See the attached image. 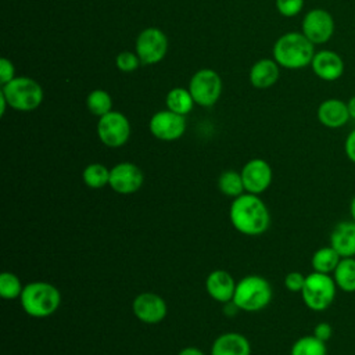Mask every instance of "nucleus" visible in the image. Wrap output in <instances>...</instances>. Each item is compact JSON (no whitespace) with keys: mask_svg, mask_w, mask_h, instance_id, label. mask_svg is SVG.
Masks as SVG:
<instances>
[{"mask_svg":"<svg viewBox=\"0 0 355 355\" xmlns=\"http://www.w3.org/2000/svg\"><path fill=\"white\" fill-rule=\"evenodd\" d=\"M211 355H251V344L241 333H223L214 340Z\"/></svg>","mask_w":355,"mask_h":355,"instance_id":"nucleus-19","label":"nucleus"},{"mask_svg":"<svg viewBox=\"0 0 355 355\" xmlns=\"http://www.w3.org/2000/svg\"><path fill=\"white\" fill-rule=\"evenodd\" d=\"M178 355H205V354L197 347H184L179 351Z\"/></svg>","mask_w":355,"mask_h":355,"instance_id":"nucleus-35","label":"nucleus"},{"mask_svg":"<svg viewBox=\"0 0 355 355\" xmlns=\"http://www.w3.org/2000/svg\"><path fill=\"white\" fill-rule=\"evenodd\" d=\"M272 295V286L265 277L248 275L237 282L232 301L240 311L258 312L270 304Z\"/></svg>","mask_w":355,"mask_h":355,"instance_id":"nucleus-4","label":"nucleus"},{"mask_svg":"<svg viewBox=\"0 0 355 355\" xmlns=\"http://www.w3.org/2000/svg\"><path fill=\"white\" fill-rule=\"evenodd\" d=\"M97 135L104 146L118 148L129 140L130 123L123 114L111 111L100 116L97 123Z\"/></svg>","mask_w":355,"mask_h":355,"instance_id":"nucleus-8","label":"nucleus"},{"mask_svg":"<svg viewBox=\"0 0 355 355\" xmlns=\"http://www.w3.org/2000/svg\"><path fill=\"white\" fill-rule=\"evenodd\" d=\"M144 183L141 169L132 162H119L110 169L108 186L118 194H133Z\"/></svg>","mask_w":355,"mask_h":355,"instance_id":"nucleus-12","label":"nucleus"},{"mask_svg":"<svg viewBox=\"0 0 355 355\" xmlns=\"http://www.w3.org/2000/svg\"><path fill=\"white\" fill-rule=\"evenodd\" d=\"M347 107H348V112L351 119H355V96L349 97L347 101Z\"/></svg>","mask_w":355,"mask_h":355,"instance_id":"nucleus-36","label":"nucleus"},{"mask_svg":"<svg viewBox=\"0 0 355 355\" xmlns=\"http://www.w3.org/2000/svg\"><path fill=\"white\" fill-rule=\"evenodd\" d=\"M245 193L257 194L266 191L272 184L273 172L270 165L262 158H252L240 171Z\"/></svg>","mask_w":355,"mask_h":355,"instance_id":"nucleus-14","label":"nucleus"},{"mask_svg":"<svg viewBox=\"0 0 355 355\" xmlns=\"http://www.w3.org/2000/svg\"><path fill=\"white\" fill-rule=\"evenodd\" d=\"M24 312L32 318L51 316L61 304L60 290L49 282H31L24 286L19 297Z\"/></svg>","mask_w":355,"mask_h":355,"instance_id":"nucleus-3","label":"nucleus"},{"mask_svg":"<svg viewBox=\"0 0 355 355\" xmlns=\"http://www.w3.org/2000/svg\"><path fill=\"white\" fill-rule=\"evenodd\" d=\"M115 62H116L118 69H121L123 72H132V71L137 69V67L141 61L137 54H135L132 51H122L116 55Z\"/></svg>","mask_w":355,"mask_h":355,"instance_id":"nucleus-29","label":"nucleus"},{"mask_svg":"<svg viewBox=\"0 0 355 355\" xmlns=\"http://www.w3.org/2000/svg\"><path fill=\"white\" fill-rule=\"evenodd\" d=\"M86 104H87L89 111L93 115L103 116V115L111 112L112 98H111V96L105 90L96 89V90L89 93V96L86 98Z\"/></svg>","mask_w":355,"mask_h":355,"instance_id":"nucleus-27","label":"nucleus"},{"mask_svg":"<svg viewBox=\"0 0 355 355\" xmlns=\"http://www.w3.org/2000/svg\"><path fill=\"white\" fill-rule=\"evenodd\" d=\"M229 219L233 227L244 236L263 234L270 225V214L266 204L251 193L233 198L229 208Z\"/></svg>","mask_w":355,"mask_h":355,"instance_id":"nucleus-1","label":"nucleus"},{"mask_svg":"<svg viewBox=\"0 0 355 355\" xmlns=\"http://www.w3.org/2000/svg\"><path fill=\"white\" fill-rule=\"evenodd\" d=\"M316 116L318 121L329 129L343 128L351 119L347 101H343L340 98H327L322 101L318 107Z\"/></svg>","mask_w":355,"mask_h":355,"instance_id":"nucleus-17","label":"nucleus"},{"mask_svg":"<svg viewBox=\"0 0 355 355\" xmlns=\"http://www.w3.org/2000/svg\"><path fill=\"white\" fill-rule=\"evenodd\" d=\"M349 215H351V219L355 220V196L352 197V200L349 202Z\"/></svg>","mask_w":355,"mask_h":355,"instance_id":"nucleus-38","label":"nucleus"},{"mask_svg":"<svg viewBox=\"0 0 355 355\" xmlns=\"http://www.w3.org/2000/svg\"><path fill=\"white\" fill-rule=\"evenodd\" d=\"M344 154L349 162L355 164V129H352L344 140Z\"/></svg>","mask_w":355,"mask_h":355,"instance_id":"nucleus-34","label":"nucleus"},{"mask_svg":"<svg viewBox=\"0 0 355 355\" xmlns=\"http://www.w3.org/2000/svg\"><path fill=\"white\" fill-rule=\"evenodd\" d=\"M290 355H327L326 343L316 338L313 334L302 336L294 341Z\"/></svg>","mask_w":355,"mask_h":355,"instance_id":"nucleus-25","label":"nucleus"},{"mask_svg":"<svg viewBox=\"0 0 355 355\" xmlns=\"http://www.w3.org/2000/svg\"><path fill=\"white\" fill-rule=\"evenodd\" d=\"M8 105V103H7V100H6V97L1 94V92H0V115L3 116L4 115V112H6V107Z\"/></svg>","mask_w":355,"mask_h":355,"instance_id":"nucleus-37","label":"nucleus"},{"mask_svg":"<svg viewBox=\"0 0 355 355\" xmlns=\"http://www.w3.org/2000/svg\"><path fill=\"white\" fill-rule=\"evenodd\" d=\"M337 290L338 288L331 275L312 272L306 275L300 294L308 309L313 312H323L334 302Z\"/></svg>","mask_w":355,"mask_h":355,"instance_id":"nucleus-5","label":"nucleus"},{"mask_svg":"<svg viewBox=\"0 0 355 355\" xmlns=\"http://www.w3.org/2000/svg\"><path fill=\"white\" fill-rule=\"evenodd\" d=\"M279 64L275 60L263 58L257 61L250 69V82L257 89H268L273 86L280 75Z\"/></svg>","mask_w":355,"mask_h":355,"instance_id":"nucleus-20","label":"nucleus"},{"mask_svg":"<svg viewBox=\"0 0 355 355\" xmlns=\"http://www.w3.org/2000/svg\"><path fill=\"white\" fill-rule=\"evenodd\" d=\"M82 179L90 189H103L110 183V169L98 162L89 164L82 172Z\"/></svg>","mask_w":355,"mask_h":355,"instance_id":"nucleus-26","label":"nucleus"},{"mask_svg":"<svg viewBox=\"0 0 355 355\" xmlns=\"http://www.w3.org/2000/svg\"><path fill=\"white\" fill-rule=\"evenodd\" d=\"M24 286L19 277L12 272H3L0 275V297L3 300H15L22 294Z\"/></svg>","mask_w":355,"mask_h":355,"instance_id":"nucleus-28","label":"nucleus"},{"mask_svg":"<svg viewBox=\"0 0 355 355\" xmlns=\"http://www.w3.org/2000/svg\"><path fill=\"white\" fill-rule=\"evenodd\" d=\"M218 189L222 191V194L232 198H236L244 194L245 189H244L241 173L233 169L222 172L218 178Z\"/></svg>","mask_w":355,"mask_h":355,"instance_id":"nucleus-24","label":"nucleus"},{"mask_svg":"<svg viewBox=\"0 0 355 355\" xmlns=\"http://www.w3.org/2000/svg\"><path fill=\"white\" fill-rule=\"evenodd\" d=\"M331 276L340 291L355 293V257L341 258Z\"/></svg>","mask_w":355,"mask_h":355,"instance_id":"nucleus-21","label":"nucleus"},{"mask_svg":"<svg viewBox=\"0 0 355 355\" xmlns=\"http://www.w3.org/2000/svg\"><path fill=\"white\" fill-rule=\"evenodd\" d=\"M237 282L234 277L223 269L212 270L205 279V290L208 295L216 302L226 304L233 300Z\"/></svg>","mask_w":355,"mask_h":355,"instance_id":"nucleus-16","label":"nucleus"},{"mask_svg":"<svg viewBox=\"0 0 355 355\" xmlns=\"http://www.w3.org/2000/svg\"><path fill=\"white\" fill-rule=\"evenodd\" d=\"M301 29L313 44H323L329 42L334 33V19L327 10L312 8L305 14Z\"/></svg>","mask_w":355,"mask_h":355,"instance_id":"nucleus-10","label":"nucleus"},{"mask_svg":"<svg viewBox=\"0 0 355 355\" xmlns=\"http://www.w3.org/2000/svg\"><path fill=\"white\" fill-rule=\"evenodd\" d=\"M304 7V0H276L277 11L284 17H295Z\"/></svg>","mask_w":355,"mask_h":355,"instance_id":"nucleus-30","label":"nucleus"},{"mask_svg":"<svg viewBox=\"0 0 355 355\" xmlns=\"http://www.w3.org/2000/svg\"><path fill=\"white\" fill-rule=\"evenodd\" d=\"M14 65H12V62L10 61V60H7V58H1L0 60V83H1V86L3 85H6V83H8V82H11L15 76H14Z\"/></svg>","mask_w":355,"mask_h":355,"instance_id":"nucleus-32","label":"nucleus"},{"mask_svg":"<svg viewBox=\"0 0 355 355\" xmlns=\"http://www.w3.org/2000/svg\"><path fill=\"white\" fill-rule=\"evenodd\" d=\"M311 67L313 73L326 82H334L344 73V61L341 55L333 50L316 51Z\"/></svg>","mask_w":355,"mask_h":355,"instance_id":"nucleus-15","label":"nucleus"},{"mask_svg":"<svg viewBox=\"0 0 355 355\" xmlns=\"http://www.w3.org/2000/svg\"><path fill=\"white\" fill-rule=\"evenodd\" d=\"M341 257L337 254V251L329 244L324 247L318 248L312 258H311V266L313 272L324 273V275H331L334 269L337 268Z\"/></svg>","mask_w":355,"mask_h":355,"instance_id":"nucleus-22","label":"nucleus"},{"mask_svg":"<svg viewBox=\"0 0 355 355\" xmlns=\"http://www.w3.org/2000/svg\"><path fill=\"white\" fill-rule=\"evenodd\" d=\"M315 53V44L302 32L284 33L273 46L275 61L287 69H300L311 65Z\"/></svg>","mask_w":355,"mask_h":355,"instance_id":"nucleus-2","label":"nucleus"},{"mask_svg":"<svg viewBox=\"0 0 355 355\" xmlns=\"http://www.w3.org/2000/svg\"><path fill=\"white\" fill-rule=\"evenodd\" d=\"M132 311L140 322L146 324H155L165 319L168 313V305L159 294L146 291L135 297L132 302Z\"/></svg>","mask_w":355,"mask_h":355,"instance_id":"nucleus-13","label":"nucleus"},{"mask_svg":"<svg viewBox=\"0 0 355 355\" xmlns=\"http://www.w3.org/2000/svg\"><path fill=\"white\" fill-rule=\"evenodd\" d=\"M312 334H313L316 338H319V340L327 343V341L331 338V336H333V327H331V324L327 323V322H319V323L315 324Z\"/></svg>","mask_w":355,"mask_h":355,"instance_id":"nucleus-33","label":"nucleus"},{"mask_svg":"<svg viewBox=\"0 0 355 355\" xmlns=\"http://www.w3.org/2000/svg\"><path fill=\"white\" fill-rule=\"evenodd\" d=\"M166 107L168 110L179 114V115H186L193 110L194 100L191 97L190 90L184 87H173L166 94Z\"/></svg>","mask_w":355,"mask_h":355,"instance_id":"nucleus-23","label":"nucleus"},{"mask_svg":"<svg viewBox=\"0 0 355 355\" xmlns=\"http://www.w3.org/2000/svg\"><path fill=\"white\" fill-rule=\"evenodd\" d=\"M168 50V39L158 28H147L141 31L136 39V54L143 64L159 62Z\"/></svg>","mask_w":355,"mask_h":355,"instance_id":"nucleus-9","label":"nucleus"},{"mask_svg":"<svg viewBox=\"0 0 355 355\" xmlns=\"http://www.w3.org/2000/svg\"><path fill=\"white\" fill-rule=\"evenodd\" d=\"M189 90L196 104L211 107L219 100L222 93L220 76L212 69H200L190 79Z\"/></svg>","mask_w":355,"mask_h":355,"instance_id":"nucleus-7","label":"nucleus"},{"mask_svg":"<svg viewBox=\"0 0 355 355\" xmlns=\"http://www.w3.org/2000/svg\"><path fill=\"white\" fill-rule=\"evenodd\" d=\"M330 245L341 258L355 257V220L338 222L330 233Z\"/></svg>","mask_w":355,"mask_h":355,"instance_id":"nucleus-18","label":"nucleus"},{"mask_svg":"<svg viewBox=\"0 0 355 355\" xmlns=\"http://www.w3.org/2000/svg\"><path fill=\"white\" fill-rule=\"evenodd\" d=\"M1 94L8 105L17 111H33L43 101L40 85L28 76H18L3 85Z\"/></svg>","mask_w":355,"mask_h":355,"instance_id":"nucleus-6","label":"nucleus"},{"mask_svg":"<svg viewBox=\"0 0 355 355\" xmlns=\"http://www.w3.org/2000/svg\"><path fill=\"white\" fill-rule=\"evenodd\" d=\"M151 135L162 141H173L183 136L186 130V119L171 110L155 112L148 123Z\"/></svg>","mask_w":355,"mask_h":355,"instance_id":"nucleus-11","label":"nucleus"},{"mask_svg":"<svg viewBox=\"0 0 355 355\" xmlns=\"http://www.w3.org/2000/svg\"><path fill=\"white\" fill-rule=\"evenodd\" d=\"M305 277L306 276L302 275L301 272H297V270L288 272L284 276V287L291 293H301L305 283Z\"/></svg>","mask_w":355,"mask_h":355,"instance_id":"nucleus-31","label":"nucleus"}]
</instances>
